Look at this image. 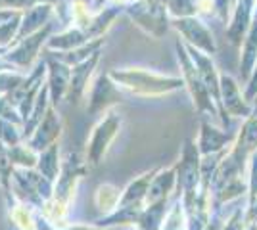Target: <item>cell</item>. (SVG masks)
I'll list each match as a JSON object with an SVG mask.
<instances>
[{
    "mask_svg": "<svg viewBox=\"0 0 257 230\" xmlns=\"http://www.w3.org/2000/svg\"><path fill=\"white\" fill-rule=\"evenodd\" d=\"M234 81L230 79V77H223V88H225V98H230L228 94H232V92H236L238 88H236V85H232ZM226 108L232 111V113H238V115H242V117H246V113L240 110V102L238 100H228L226 102Z\"/></svg>",
    "mask_w": 257,
    "mask_h": 230,
    "instance_id": "obj_1",
    "label": "cell"
}]
</instances>
